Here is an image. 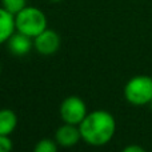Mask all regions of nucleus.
<instances>
[{"label":"nucleus","mask_w":152,"mask_h":152,"mask_svg":"<svg viewBox=\"0 0 152 152\" xmlns=\"http://www.w3.org/2000/svg\"><path fill=\"white\" fill-rule=\"evenodd\" d=\"M81 140L92 147H103L113 139L116 132V120L111 112L96 110L88 112L79 124Z\"/></svg>","instance_id":"obj_1"},{"label":"nucleus","mask_w":152,"mask_h":152,"mask_svg":"<svg viewBox=\"0 0 152 152\" xmlns=\"http://www.w3.org/2000/svg\"><path fill=\"white\" fill-rule=\"evenodd\" d=\"M15 26L18 32L35 39L37 35L48 28V21L45 13L40 8L27 5L15 15Z\"/></svg>","instance_id":"obj_2"},{"label":"nucleus","mask_w":152,"mask_h":152,"mask_svg":"<svg viewBox=\"0 0 152 152\" xmlns=\"http://www.w3.org/2000/svg\"><path fill=\"white\" fill-rule=\"evenodd\" d=\"M124 97L132 105L142 107L152 102V77L148 75H136L124 86Z\"/></svg>","instance_id":"obj_3"},{"label":"nucleus","mask_w":152,"mask_h":152,"mask_svg":"<svg viewBox=\"0 0 152 152\" xmlns=\"http://www.w3.org/2000/svg\"><path fill=\"white\" fill-rule=\"evenodd\" d=\"M59 112H60V118L63 123L79 126L87 116L88 111H87V105L84 100L81 97L72 95V96L66 97L61 102Z\"/></svg>","instance_id":"obj_4"},{"label":"nucleus","mask_w":152,"mask_h":152,"mask_svg":"<svg viewBox=\"0 0 152 152\" xmlns=\"http://www.w3.org/2000/svg\"><path fill=\"white\" fill-rule=\"evenodd\" d=\"M61 45L60 35L53 29L47 28L34 39V48L37 53L43 56L53 55L59 51Z\"/></svg>","instance_id":"obj_5"},{"label":"nucleus","mask_w":152,"mask_h":152,"mask_svg":"<svg viewBox=\"0 0 152 152\" xmlns=\"http://www.w3.org/2000/svg\"><path fill=\"white\" fill-rule=\"evenodd\" d=\"M55 140L59 144V147H63V148L75 147L81 140L79 126L67 124V123L61 124L55 132Z\"/></svg>","instance_id":"obj_6"},{"label":"nucleus","mask_w":152,"mask_h":152,"mask_svg":"<svg viewBox=\"0 0 152 152\" xmlns=\"http://www.w3.org/2000/svg\"><path fill=\"white\" fill-rule=\"evenodd\" d=\"M12 55L15 56H26L29 51L34 48V39L24 34L16 31L12 36L8 39V42L5 43Z\"/></svg>","instance_id":"obj_7"},{"label":"nucleus","mask_w":152,"mask_h":152,"mask_svg":"<svg viewBox=\"0 0 152 152\" xmlns=\"http://www.w3.org/2000/svg\"><path fill=\"white\" fill-rule=\"evenodd\" d=\"M16 32L15 15L8 12L5 8L0 7V45L8 42L11 36Z\"/></svg>","instance_id":"obj_8"},{"label":"nucleus","mask_w":152,"mask_h":152,"mask_svg":"<svg viewBox=\"0 0 152 152\" xmlns=\"http://www.w3.org/2000/svg\"><path fill=\"white\" fill-rule=\"evenodd\" d=\"M18 127V115L10 108L0 110V135L10 136Z\"/></svg>","instance_id":"obj_9"},{"label":"nucleus","mask_w":152,"mask_h":152,"mask_svg":"<svg viewBox=\"0 0 152 152\" xmlns=\"http://www.w3.org/2000/svg\"><path fill=\"white\" fill-rule=\"evenodd\" d=\"M59 144L56 140L52 139H42L35 144L32 152H58Z\"/></svg>","instance_id":"obj_10"},{"label":"nucleus","mask_w":152,"mask_h":152,"mask_svg":"<svg viewBox=\"0 0 152 152\" xmlns=\"http://www.w3.org/2000/svg\"><path fill=\"white\" fill-rule=\"evenodd\" d=\"M1 7L12 15H16L27 7V0H1Z\"/></svg>","instance_id":"obj_11"},{"label":"nucleus","mask_w":152,"mask_h":152,"mask_svg":"<svg viewBox=\"0 0 152 152\" xmlns=\"http://www.w3.org/2000/svg\"><path fill=\"white\" fill-rule=\"evenodd\" d=\"M13 143L8 135H0V152H11Z\"/></svg>","instance_id":"obj_12"},{"label":"nucleus","mask_w":152,"mask_h":152,"mask_svg":"<svg viewBox=\"0 0 152 152\" xmlns=\"http://www.w3.org/2000/svg\"><path fill=\"white\" fill-rule=\"evenodd\" d=\"M121 152H147V151L137 144H129V145H127V147H124L123 150H121Z\"/></svg>","instance_id":"obj_13"},{"label":"nucleus","mask_w":152,"mask_h":152,"mask_svg":"<svg viewBox=\"0 0 152 152\" xmlns=\"http://www.w3.org/2000/svg\"><path fill=\"white\" fill-rule=\"evenodd\" d=\"M51 3H59V1H61V0H50Z\"/></svg>","instance_id":"obj_14"},{"label":"nucleus","mask_w":152,"mask_h":152,"mask_svg":"<svg viewBox=\"0 0 152 152\" xmlns=\"http://www.w3.org/2000/svg\"><path fill=\"white\" fill-rule=\"evenodd\" d=\"M151 107H152V102H151Z\"/></svg>","instance_id":"obj_15"},{"label":"nucleus","mask_w":152,"mask_h":152,"mask_svg":"<svg viewBox=\"0 0 152 152\" xmlns=\"http://www.w3.org/2000/svg\"><path fill=\"white\" fill-rule=\"evenodd\" d=\"M0 69H1V66H0Z\"/></svg>","instance_id":"obj_16"}]
</instances>
